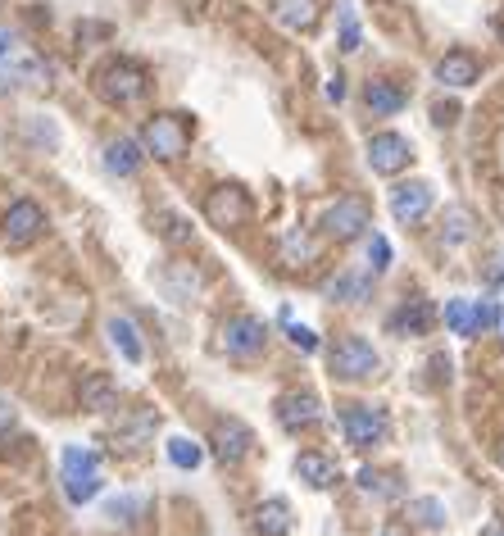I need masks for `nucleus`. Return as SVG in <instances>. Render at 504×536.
<instances>
[{
    "label": "nucleus",
    "instance_id": "30",
    "mask_svg": "<svg viewBox=\"0 0 504 536\" xmlns=\"http://www.w3.org/2000/svg\"><path fill=\"white\" fill-rule=\"evenodd\" d=\"M164 282H168V291H173V300H187V296H196V291H200V278H196V273H187L182 264H168L164 268Z\"/></svg>",
    "mask_w": 504,
    "mask_h": 536
},
{
    "label": "nucleus",
    "instance_id": "8",
    "mask_svg": "<svg viewBox=\"0 0 504 536\" xmlns=\"http://www.w3.org/2000/svg\"><path fill=\"white\" fill-rule=\"evenodd\" d=\"M0 73H5V78H14V82H28V87H46V82H50L46 64H41L28 46H19V37H14V32H5V28H0Z\"/></svg>",
    "mask_w": 504,
    "mask_h": 536
},
{
    "label": "nucleus",
    "instance_id": "41",
    "mask_svg": "<svg viewBox=\"0 0 504 536\" xmlns=\"http://www.w3.org/2000/svg\"><path fill=\"white\" fill-rule=\"evenodd\" d=\"M500 332H504V318H500Z\"/></svg>",
    "mask_w": 504,
    "mask_h": 536
},
{
    "label": "nucleus",
    "instance_id": "21",
    "mask_svg": "<svg viewBox=\"0 0 504 536\" xmlns=\"http://www.w3.org/2000/svg\"><path fill=\"white\" fill-rule=\"evenodd\" d=\"M268 10H273V19L291 32H305L318 23V0H268Z\"/></svg>",
    "mask_w": 504,
    "mask_h": 536
},
{
    "label": "nucleus",
    "instance_id": "23",
    "mask_svg": "<svg viewBox=\"0 0 504 536\" xmlns=\"http://www.w3.org/2000/svg\"><path fill=\"white\" fill-rule=\"evenodd\" d=\"M255 527L264 536H287L291 532V505L282 496H273V500H259V509H255Z\"/></svg>",
    "mask_w": 504,
    "mask_h": 536
},
{
    "label": "nucleus",
    "instance_id": "38",
    "mask_svg": "<svg viewBox=\"0 0 504 536\" xmlns=\"http://www.w3.org/2000/svg\"><path fill=\"white\" fill-rule=\"evenodd\" d=\"M5 418H10V409H5V400H0V423H5Z\"/></svg>",
    "mask_w": 504,
    "mask_h": 536
},
{
    "label": "nucleus",
    "instance_id": "13",
    "mask_svg": "<svg viewBox=\"0 0 504 536\" xmlns=\"http://www.w3.org/2000/svg\"><path fill=\"white\" fill-rule=\"evenodd\" d=\"M323 418V400L314 391H287V396L277 400V423L287 427V432H300V427H314Z\"/></svg>",
    "mask_w": 504,
    "mask_h": 536
},
{
    "label": "nucleus",
    "instance_id": "9",
    "mask_svg": "<svg viewBox=\"0 0 504 536\" xmlns=\"http://www.w3.org/2000/svg\"><path fill=\"white\" fill-rule=\"evenodd\" d=\"M341 427H346V441L355 450L382 446V441L391 437V418H386L382 409H373V405H350L346 414H341Z\"/></svg>",
    "mask_w": 504,
    "mask_h": 536
},
{
    "label": "nucleus",
    "instance_id": "4",
    "mask_svg": "<svg viewBox=\"0 0 504 536\" xmlns=\"http://www.w3.org/2000/svg\"><path fill=\"white\" fill-rule=\"evenodd\" d=\"M327 364H332V373L341 382H364L382 368V355L364 337H336V346L327 350Z\"/></svg>",
    "mask_w": 504,
    "mask_h": 536
},
{
    "label": "nucleus",
    "instance_id": "28",
    "mask_svg": "<svg viewBox=\"0 0 504 536\" xmlns=\"http://www.w3.org/2000/svg\"><path fill=\"white\" fill-rule=\"evenodd\" d=\"M336 19H341V50H346V55H355V50L364 46V32H359L355 5H350V0H341V5H336Z\"/></svg>",
    "mask_w": 504,
    "mask_h": 536
},
{
    "label": "nucleus",
    "instance_id": "10",
    "mask_svg": "<svg viewBox=\"0 0 504 536\" xmlns=\"http://www.w3.org/2000/svg\"><path fill=\"white\" fill-rule=\"evenodd\" d=\"M264 341H268V328H264V318H255V314L228 318V323H223V332H218V346L228 350V355H237V359L259 355V350H264Z\"/></svg>",
    "mask_w": 504,
    "mask_h": 536
},
{
    "label": "nucleus",
    "instance_id": "42",
    "mask_svg": "<svg viewBox=\"0 0 504 536\" xmlns=\"http://www.w3.org/2000/svg\"><path fill=\"white\" fill-rule=\"evenodd\" d=\"M491 536H495V532H491ZM500 536H504V532H500Z\"/></svg>",
    "mask_w": 504,
    "mask_h": 536
},
{
    "label": "nucleus",
    "instance_id": "3",
    "mask_svg": "<svg viewBox=\"0 0 504 536\" xmlns=\"http://www.w3.org/2000/svg\"><path fill=\"white\" fill-rule=\"evenodd\" d=\"M60 482H64V496L73 505H87V500L100 496L105 477H100V455L96 450H82V446H69L60 459Z\"/></svg>",
    "mask_w": 504,
    "mask_h": 536
},
{
    "label": "nucleus",
    "instance_id": "14",
    "mask_svg": "<svg viewBox=\"0 0 504 536\" xmlns=\"http://www.w3.org/2000/svg\"><path fill=\"white\" fill-rule=\"evenodd\" d=\"M432 182H400L396 191H391V214H396V223H418L427 219V209H432Z\"/></svg>",
    "mask_w": 504,
    "mask_h": 536
},
{
    "label": "nucleus",
    "instance_id": "16",
    "mask_svg": "<svg viewBox=\"0 0 504 536\" xmlns=\"http://www.w3.org/2000/svg\"><path fill=\"white\" fill-rule=\"evenodd\" d=\"M78 405L87 409V414H109V409L119 405V382L109 378V373H82Z\"/></svg>",
    "mask_w": 504,
    "mask_h": 536
},
{
    "label": "nucleus",
    "instance_id": "24",
    "mask_svg": "<svg viewBox=\"0 0 504 536\" xmlns=\"http://www.w3.org/2000/svg\"><path fill=\"white\" fill-rule=\"evenodd\" d=\"M359 491L382 496V500H400V496H405V477L386 473V468H359Z\"/></svg>",
    "mask_w": 504,
    "mask_h": 536
},
{
    "label": "nucleus",
    "instance_id": "31",
    "mask_svg": "<svg viewBox=\"0 0 504 536\" xmlns=\"http://www.w3.org/2000/svg\"><path fill=\"white\" fill-rule=\"evenodd\" d=\"M168 459H173L178 468H200L205 450H200L196 441H187V437H173V441H168Z\"/></svg>",
    "mask_w": 504,
    "mask_h": 536
},
{
    "label": "nucleus",
    "instance_id": "6",
    "mask_svg": "<svg viewBox=\"0 0 504 536\" xmlns=\"http://www.w3.org/2000/svg\"><path fill=\"white\" fill-rule=\"evenodd\" d=\"M209 450H214L218 464H246L250 455H255V432H250L241 418H218L214 427H209Z\"/></svg>",
    "mask_w": 504,
    "mask_h": 536
},
{
    "label": "nucleus",
    "instance_id": "22",
    "mask_svg": "<svg viewBox=\"0 0 504 536\" xmlns=\"http://www.w3.org/2000/svg\"><path fill=\"white\" fill-rule=\"evenodd\" d=\"M105 332H109V341L119 346V355L128 359V364H141L146 359V346H141V332H137V323H132L128 314H114L105 323Z\"/></svg>",
    "mask_w": 504,
    "mask_h": 536
},
{
    "label": "nucleus",
    "instance_id": "18",
    "mask_svg": "<svg viewBox=\"0 0 504 536\" xmlns=\"http://www.w3.org/2000/svg\"><path fill=\"white\" fill-rule=\"evenodd\" d=\"M146 164V146H141V137H119L105 146V169L114 173V178H132V173Z\"/></svg>",
    "mask_w": 504,
    "mask_h": 536
},
{
    "label": "nucleus",
    "instance_id": "2",
    "mask_svg": "<svg viewBox=\"0 0 504 536\" xmlns=\"http://www.w3.org/2000/svg\"><path fill=\"white\" fill-rule=\"evenodd\" d=\"M191 137H196V123L187 119V114H150L146 123H141V146H146V155L155 159H182L191 146Z\"/></svg>",
    "mask_w": 504,
    "mask_h": 536
},
{
    "label": "nucleus",
    "instance_id": "17",
    "mask_svg": "<svg viewBox=\"0 0 504 536\" xmlns=\"http://www.w3.org/2000/svg\"><path fill=\"white\" fill-rule=\"evenodd\" d=\"M364 105L373 110V119H391V114H400L409 105V91L391 78H373L364 87Z\"/></svg>",
    "mask_w": 504,
    "mask_h": 536
},
{
    "label": "nucleus",
    "instance_id": "15",
    "mask_svg": "<svg viewBox=\"0 0 504 536\" xmlns=\"http://www.w3.org/2000/svg\"><path fill=\"white\" fill-rule=\"evenodd\" d=\"M482 78V64H477V55H468V50H445L441 60H436V82L441 87H473V82Z\"/></svg>",
    "mask_w": 504,
    "mask_h": 536
},
{
    "label": "nucleus",
    "instance_id": "39",
    "mask_svg": "<svg viewBox=\"0 0 504 536\" xmlns=\"http://www.w3.org/2000/svg\"><path fill=\"white\" fill-rule=\"evenodd\" d=\"M495 32H500V41H504V19H495Z\"/></svg>",
    "mask_w": 504,
    "mask_h": 536
},
{
    "label": "nucleus",
    "instance_id": "36",
    "mask_svg": "<svg viewBox=\"0 0 504 536\" xmlns=\"http://www.w3.org/2000/svg\"><path fill=\"white\" fill-rule=\"evenodd\" d=\"M327 100H336V105L346 100V78H341V73H332V78H327Z\"/></svg>",
    "mask_w": 504,
    "mask_h": 536
},
{
    "label": "nucleus",
    "instance_id": "33",
    "mask_svg": "<svg viewBox=\"0 0 504 536\" xmlns=\"http://www.w3.org/2000/svg\"><path fill=\"white\" fill-rule=\"evenodd\" d=\"M445 223H450V232H445V241H450V246H459V241L473 237V219H468L464 209H450V219H445Z\"/></svg>",
    "mask_w": 504,
    "mask_h": 536
},
{
    "label": "nucleus",
    "instance_id": "1",
    "mask_svg": "<svg viewBox=\"0 0 504 536\" xmlns=\"http://www.w3.org/2000/svg\"><path fill=\"white\" fill-rule=\"evenodd\" d=\"M96 91L105 105L128 110V105H141V100L150 96V73H146V64H137V60H109V64H100V73H96Z\"/></svg>",
    "mask_w": 504,
    "mask_h": 536
},
{
    "label": "nucleus",
    "instance_id": "20",
    "mask_svg": "<svg viewBox=\"0 0 504 536\" xmlns=\"http://www.w3.org/2000/svg\"><path fill=\"white\" fill-rule=\"evenodd\" d=\"M296 477L309 482L314 491H332L336 482H341V468H336L327 455H318V450H305V455L296 459Z\"/></svg>",
    "mask_w": 504,
    "mask_h": 536
},
{
    "label": "nucleus",
    "instance_id": "37",
    "mask_svg": "<svg viewBox=\"0 0 504 536\" xmlns=\"http://www.w3.org/2000/svg\"><path fill=\"white\" fill-rule=\"evenodd\" d=\"M382 536H405V527H400V523H386V527H382Z\"/></svg>",
    "mask_w": 504,
    "mask_h": 536
},
{
    "label": "nucleus",
    "instance_id": "25",
    "mask_svg": "<svg viewBox=\"0 0 504 536\" xmlns=\"http://www.w3.org/2000/svg\"><path fill=\"white\" fill-rule=\"evenodd\" d=\"M445 328L455 332V337H477L482 332V323H477V300H445Z\"/></svg>",
    "mask_w": 504,
    "mask_h": 536
},
{
    "label": "nucleus",
    "instance_id": "32",
    "mask_svg": "<svg viewBox=\"0 0 504 536\" xmlns=\"http://www.w3.org/2000/svg\"><path fill=\"white\" fill-rule=\"evenodd\" d=\"M282 255H287V264H309L314 259V241L305 232H287L282 237Z\"/></svg>",
    "mask_w": 504,
    "mask_h": 536
},
{
    "label": "nucleus",
    "instance_id": "34",
    "mask_svg": "<svg viewBox=\"0 0 504 536\" xmlns=\"http://www.w3.org/2000/svg\"><path fill=\"white\" fill-rule=\"evenodd\" d=\"M287 337H291V346L305 350V355H314V350H318V332L305 328V323H287Z\"/></svg>",
    "mask_w": 504,
    "mask_h": 536
},
{
    "label": "nucleus",
    "instance_id": "12",
    "mask_svg": "<svg viewBox=\"0 0 504 536\" xmlns=\"http://www.w3.org/2000/svg\"><path fill=\"white\" fill-rule=\"evenodd\" d=\"M409 159H414V146H409L400 132H373V137H368V164H373V173H382V178H396L400 169H409Z\"/></svg>",
    "mask_w": 504,
    "mask_h": 536
},
{
    "label": "nucleus",
    "instance_id": "27",
    "mask_svg": "<svg viewBox=\"0 0 504 536\" xmlns=\"http://www.w3.org/2000/svg\"><path fill=\"white\" fill-rule=\"evenodd\" d=\"M155 228H159V237H164L168 246H187V241H191V223L182 219V214H173V209H159Z\"/></svg>",
    "mask_w": 504,
    "mask_h": 536
},
{
    "label": "nucleus",
    "instance_id": "7",
    "mask_svg": "<svg viewBox=\"0 0 504 536\" xmlns=\"http://www.w3.org/2000/svg\"><path fill=\"white\" fill-rule=\"evenodd\" d=\"M250 219V196L237 187V182H223L205 196V223L218 232H232Z\"/></svg>",
    "mask_w": 504,
    "mask_h": 536
},
{
    "label": "nucleus",
    "instance_id": "40",
    "mask_svg": "<svg viewBox=\"0 0 504 536\" xmlns=\"http://www.w3.org/2000/svg\"><path fill=\"white\" fill-rule=\"evenodd\" d=\"M500 464H504V446H500Z\"/></svg>",
    "mask_w": 504,
    "mask_h": 536
},
{
    "label": "nucleus",
    "instance_id": "19",
    "mask_svg": "<svg viewBox=\"0 0 504 536\" xmlns=\"http://www.w3.org/2000/svg\"><path fill=\"white\" fill-rule=\"evenodd\" d=\"M386 328L396 332V337H423V332L432 328V305H427L423 296L405 300V305H400L396 314L386 318Z\"/></svg>",
    "mask_w": 504,
    "mask_h": 536
},
{
    "label": "nucleus",
    "instance_id": "11",
    "mask_svg": "<svg viewBox=\"0 0 504 536\" xmlns=\"http://www.w3.org/2000/svg\"><path fill=\"white\" fill-rule=\"evenodd\" d=\"M41 228H46V214H41L37 200H14L5 209V219H0V241L5 246H28V241L41 237Z\"/></svg>",
    "mask_w": 504,
    "mask_h": 536
},
{
    "label": "nucleus",
    "instance_id": "35",
    "mask_svg": "<svg viewBox=\"0 0 504 536\" xmlns=\"http://www.w3.org/2000/svg\"><path fill=\"white\" fill-rule=\"evenodd\" d=\"M368 259H373V273H386V268H391V246H386V237L368 241Z\"/></svg>",
    "mask_w": 504,
    "mask_h": 536
},
{
    "label": "nucleus",
    "instance_id": "29",
    "mask_svg": "<svg viewBox=\"0 0 504 536\" xmlns=\"http://www.w3.org/2000/svg\"><path fill=\"white\" fill-rule=\"evenodd\" d=\"M409 518H414L418 527H427V532H436V527H445V505L432 496L423 500H409Z\"/></svg>",
    "mask_w": 504,
    "mask_h": 536
},
{
    "label": "nucleus",
    "instance_id": "26",
    "mask_svg": "<svg viewBox=\"0 0 504 536\" xmlns=\"http://www.w3.org/2000/svg\"><path fill=\"white\" fill-rule=\"evenodd\" d=\"M368 291H373V278H364V273H346V278L327 282V296H332V300H346V305H359V300H368Z\"/></svg>",
    "mask_w": 504,
    "mask_h": 536
},
{
    "label": "nucleus",
    "instance_id": "5",
    "mask_svg": "<svg viewBox=\"0 0 504 536\" xmlns=\"http://www.w3.org/2000/svg\"><path fill=\"white\" fill-rule=\"evenodd\" d=\"M373 228V209H368L364 196H341L332 209L323 214V232L332 241H355Z\"/></svg>",
    "mask_w": 504,
    "mask_h": 536
}]
</instances>
